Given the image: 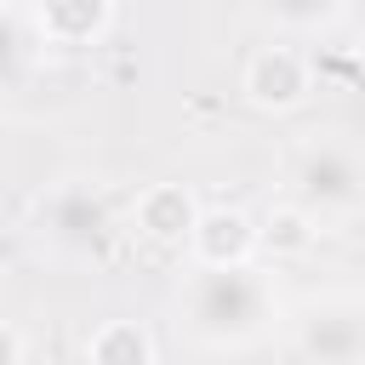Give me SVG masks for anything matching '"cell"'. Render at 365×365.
<instances>
[{"label":"cell","mask_w":365,"mask_h":365,"mask_svg":"<svg viewBox=\"0 0 365 365\" xmlns=\"http://www.w3.org/2000/svg\"><path fill=\"white\" fill-rule=\"evenodd\" d=\"M29 51H34V40H29V23H23L11 6H0V91H11V86L23 80V68H29Z\"/></svg>","instance_id":"11"},{"label":"cell","mask_w":365,"mask_h":365,"mask_svg":"<svg viewBox=\"0 0 365 365\" xmlns=\"http://www.w3.org/2000/svg\"><path fill=\"white\" fill-rule=\"evenodd\" d=\"M0 285H6V268H0Z\"/></svg>","instance_id":"14"},{"label":"cell","mask_w":365,"mask_h":365,"mask_svg":"<svg viewBox=\"0 0 365 365\" xmlns=\"http://www.w3.org/2000/svg\"><path fill=\"white\" fill-rule=\"evenodd\" d=\"M23 354H29V342H23V336H17V331L0 319V365H17Z\"/></svg>","instance_id":"13"},{"label":"cell","mask_w":365,"mask_h":365,"mask_svg":"<svg viewBox=\"0 0 365 365\" xmlns=\"http://www.w3.org/2000/svg\"><path fill=\"white\" fill-rule=\"evenodd\" d=\"M182 251H188L194 262H205V268L251 262V257H257V217H245V211H234V205H211V211L200 205Z\"/></svg>","instance_id":"6"},{"label":"cell","mask_w":365,"mask_h":365,"mask_svg":"<svg viewBox=\"0 0 365 365\" xmlns=\"http://www.w3.org/2000/svg\"><path fill=\"white\" fill-rule=\"evenodd\" d=\"M319 240V222L302 211V205H274L262 222H257V251H274V257H308Z\"/></svg>","instance_id":"10"},{"label":"cell","mask_w":365,"mask_h":365,"mask_svg":"<svg viewBox=\"0 0 365 365\" xmlns=\"http://www.w3.org/2000/svg\"><path fill=\"white\" fill-rule=\"evenodd\" d=\"M194 217H200V200H194L182 182H154V188H143V194H137V205H131L137 234H143V240H154V245H171V251H182V240H188Z\"/></svg>","instance_id":"7"},{"label":"cell","mask_w":365,"mask_h":365,"mask_svg":"<svg viewBox=\"0 0 365 365\" xmlns=\"http://www.w3.org/2000/svg\"><path fill=\"white\" fill-rule=\"evenodd\" d=\"M40 234L63 251H103L114 240V211L97 188L86 182H63L40 200Z\"/></svg>","instance_id":"3"},{"label":"cell","mask_w":365,"mask_h":365,"mask_svg":"<svg viewBox=\"0 0 365 365\" xmlns=\"http://www.w3.org/2000/svg\"><path fill=\"white\" fill-rule=\"evenodd\" d=\"M359 160L348 143H308L291 160V205H302L314 222H342L359 211Z\"/></svg>","instance_id":"2"},{"label":"cell","mask_w":365,"mask_h":365,"mask_svg":"<svg viewBox=\"0 0 365 365\" xmlns=\"http://www.w3.org/2000/svg\"><path fill=\"white\" fill-rule=\"evenodd\" d=\"M240 91H245L251 108L285 114L314 91V63L302 51H291V46H262V51H251V63L240 74Z\"/></svg>","instance_id":"5"},{"label":"cell","mask_w":365,"mask_h":365,"mask_svg":"<svg viewBox=\"0 0 365 365\" xmlns=\"http://www.w3.org/2000/svg\"><path fill=\"white\" fill-rule=\"evenodd\" d=\"M182 314L205 342L245 348L279 319V297H274L268 274H257L251 262H222V268L194 262V274L182 285Z\"/></svg>","instance_id":"1"},{"label":"cell","mask_w":365,"mask_h":365,"mask_svg":"<svg viewBox=\"0 0 365 365\" xmlns=\"http://www.w3.org/2000/svg\"><path fill=\"white\" fill-rule=\"evenodd\" d=\"M86 359H97V365H154L160 342L137 319H108V325H97L86 336Z\"/></svg>","instance_id":"9"},{"label":"cell","mask_w":365,"mask_h":365,"mask_svg":"<svg viewBox=\"0 0 365 365\" xmlns=\"http://www.w3.org/2000/svg\"><path fill=\"white\" fill-rule=\"evenodd\" d=\"M342 6L348 0H262V11L285 29H325V23L342 17Z\"/></svg>","instance_id":"12"},{"label":"cell","mask_w":365,"mask_h":365,"mask_svg":"<svg viewBox=\"0 0 365 365\" xmlns=\"http://www.w3.org/2000/svg\"><path fill=\"white\" fill-rule=\"evenodd\" d=\"M114 0H34V34L46 46H91L108 34Z\"/></svg>","instance_id":"8"},{"label":"cell","mask_w":365,"mask_h":365,"mask_svg":"<svg viewBox=\"0 0 365 365\" xmlns=\"http://www.w3.org/2000/svg\"><path fill=\"white\" fill-rule=\"evenodd\" d=\"M291 348H297L302 359H319V365H359V359H365V308L348 302V297L314 302V308L297 319Z\"/></svg>","instance_id":"4"}]
</instances>
